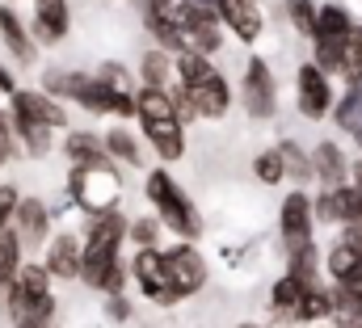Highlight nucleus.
Masks as SVG:
<instances>
[{
  "instance_id": "1",
  "label": "nucleus",
  "mask_w": 362,
  "mask_h": 328,
  "mask_svg": "<svg viewBox=\"0 0 362 328\" xmlns=\"http://www.w3.org/2000/svg\"><path fill=\"white\" fill-rule=\"evenodd\" d=\"M144 198L152 202V211L165 219V228H169L173 236H181V240H198V236H202V215H198V206L189 202V194L173 181L169 168H152V172L144 177Z\"/></svg>"
},
{
  "instance_id": "2",
  "label": "nucleus",
  "mask_w": 362,
  "mask_h": 328,
  "mask_svg": "<svg viewBox=\"0 0 362 328\" xmlns=\"http://www.w3.org/2000/svg\"><path fill=\"white\" fill-rule=\"evenodd\" d=\"M68 198L85 215H105L122 202V177L114 164H72L68 172Z\"/></svg>"
},
{
  "instance_id": "3",
  "label": "nucleus",
  "mask_w": 362,
  "mask_h": 328,
  "mask_svg": "<svg viewBox=\"0 0 362 328\" xmlns=\"http://www.w3.org/2000/svg\"><path fill=\"white\" fill-rule=\"evenodd\" d=\"M127 236H131V219H127L118 206L105 211V215H93L89 232H85V269H81V282H85L89 291L97 286L101 269H105L110 261H118Z\"/></svg>"
},
{
  "instance_id": "4",
  "label": "nucleus",
  "mask_w": 362,
  "mask_h": 328,
  "mask_svg": "<svg viewBox=\"0 0 362 328\" xmlns=\"http://www.w3.org/2000/svg\"><path fill=\"white\" fill-rule=\"evenodd\" d=\"M240 105H245V118L253 122H270L278 114V84L274 72L262 55H249L245 59V72H240Z\"/></svg>"
},
{
  "instance_id": "5",
  "label": "nucleus",
  "mask_w": 362,
  "mask_h": 328,
  "mask_svg": "<svg viewBox=\"0 0 362 328\" xmlns=\"http://www.w3.org/2000/svg\"><path fill=\"white\" fill-rule=\"evenodd\" d=\"M278 240H282V252L316 240V198L308 189H291L282 198V206H278Z\"/></svg>"
},
{
  "instance_id": "6",
  "label": "nucleus",
  "mask_w": 362,
  "mask_h": 328,
  "mask_svg": "<svg viewBox=\"0 0 362 328\" xmlns=\"http://www.w3.org/2000/svg\"><path fill=\"white\" fill-rule=\"evenodd\" d=\"M131 278L139 282V295L156 308H177L181 295L169 282V269H165V248H135L131 257Z\"/></svg>"
},
{
  "instance_id": "7",
  "label": "nucleus",
  "mask_w": 362,
  "mask_h": 328,
  "mask_svg": "<svg viewBox=\"0 0 362 328\" xmlns=\"http://www.w3.org/2000/svg\"><path fill=\"white\" fill-rule=\"evenodd\" d=\"M165 269H169V282H173V291L181 295V303L194 299V295H202V286L211 278L206 257L198 252V245L194 240H181V236L165 248Z\"/></svg>"
},
{
  "instance_id": "8",
  "label": "nucleus",
  "mask_w": 362,
  "mask_h": 328,
  "mask_svg": "<svg viewBox=\"0 0 362 328\" xmlns=\"http://www.w3.org/2000/svg\"><path fill=\"white\" fill-rule=\"evenodd\" d=\"M295 110H299L308 122H320L325 114L337 110V101H333V81H329V72H325L316 59L299 64V72H295Z\"/></svg>"
},
{
  "instance_id": "9",
  "label": "nucleus",
  "mask_w": 362,
  "mask_h": 328,
  "mask_svg": "<svg viewBox=\"0 0 362 328\" xmlns=\"http://www.w3.org/2000/svg\"><path fill=\"white\" fill-rule=\"evenodd\" d=\"M8 110H13V114H25V118L51 127V131H68L64 97H55V93H47V88H17V93L8 97Z\"/></svg>"
},
{
  "instance_id": "10",
  "label": "nucleus",
  "mask_w": 362,
  "mask_h": 328,
  "mask_svg": "<svg viewBox=\"0 0 362 328\" xmlns=\"http://www.w3.org/2000/svg\"><path fill=\"white\" fill-rule=\"evenodd\" d=\"M139 131L148 139V148L160 156L165 164L185 160L189 139H185V118H139Z\"/></svg>"
},
{
  "instance_id": "11",
  "label": "nucleus",
  "mask_w": 362,
  "mask_h": 328,
  "mask_svg": "<svg viewBox=\"0 0 362 328\" xmlns=\"http://www.w3.org/2000/svg\"><path fill=\"white\" fill-rule=\"evenodd\" d=\"M42 261H47V269H51L59 282H81V269H85V240H76L72 232H59V236H51V245L42 248Z\"/></svg>"
},
{
  "instance_id": "12",
  "label": "nucleus",
  "mask_w": 362,
  "mask_h": 328,
  "mask_svg": "<svg viewBox=\"0 0 362 328\" xmlns=\"http://www.w3.org/2000/svg\"><path fill=\"white\" fill-rule=\"evenodd\" d=\"M219 8V17H223V25L249 47V42H257L262 34H266V13H262V0H219L215 4Z\"/></svg>"
},
{
  "instance_id": "13",
  "label": "nucleus",
  "mask_w": 362,
  "mask_h": 328,
  "mask_svg": "<svg viewBox=\"0 0 362 328\" xmlns=\"http://www.w3.org/2000/svg\"><path fill=\"white\" fill-rule=\"evenodd\" d=\"M68 30H72V8H68V0H34V42H38V47L64 42Z\"/></svg>"
},
{
  "instance_id": "14",
  "label": "nucleus",
  "mask_w": 362,
  "mask_h": 328,
  "mask_svg": "<svg viewBox=\"0 0 362 328\" xmlns=\"http://www.w3.org/2000/svg\"><path fill=\"white\" fill-rule=\"evenodd\" d=\"M350 164L354 160L341 152L337 139H320V144L312 148V168H316L320 189H329V185H346V181H350Z\"/></svg>"
},
{
  "instance_id": "15",
  "label": "nucleus",
  "mask_w": 362,
  "mask_h": 328,
  "mask_svg": "<svg viewBox=\"0 0 362 328\" xmlns=\"http://www.w3.org/2000/svg\"><path fill=\"white\" fill-rule=\"evenodd\" d=\"M13 228L21 232L25 248H47V232H51V206L42 198H21L17 215H13Z\"/></svg>"
},
{
  "instance_id": "16",
  "label": "nucleus",
  "mask_w": 362,
  "mask_h": 328,
  "mask_svg": "<svg viewBox=\"0 0 362 328\" xmlns=\"http://www.w3.org/2000/svg\"><path fill=\"white\" fill-rule=\"evenodd\" d=\"M0 38H4V47H8L21 64H34V51H38L34 30H25V21L17 17L13 0H4V4H0Z\"/></svg>"
},
{
  "instance_id": "17",
  "label": "nucleus",
  "mask_w": 362,
  "mask_h": 328,
  "mask_svg": "<svg viewBox=\"0 0 362 328\" xmlns=\"http://www.w3.org/2000/svg\"><path fill=\"white\" fill-rule=\"evenodd\" d=\"M64 156L68 164H110V148H105V135H93V131H68L64 135Z\"/></svg>"
},
{
  "instance_id": "18",
  "label": "nucleus",
  "mask_w": 362,
  "mask_h": 328,
  "mask_svg": "<svg viewBox=\"0 0 362 328\" xmlns=\"http://www.w3.org/2000/svg\"><path fill=\"white\" fill-rule=\"evenodd\" d=\"M325 274L333 282H354L362 274V248L354 240H346V236H337V245L325 252Z\"/></svg>"
},
{
  "instance_id": "19",
  "label": "nucleus",
  "mask_w": 362,
  "mask_h": 328,
  "mask_svg": "<svg viewBox=\"0 0 362 328\" xmlns=\"http://www.w3.org/2000/svg\"><path fill=\"white\" fill-rule=\"evenodd\" d=\"M8 118H13V131H17V144H21V152L25 156H34V160H42L47 152H51V127H42V122H34V118H25V114H13L8 110Z\"/></svg>"
},
{
  "instance_id": "20",
  "label": "nucleus",
  "mask_w": 362,
  "mask_h": 328,
  "mask_svg": "<svg viewBox=\"0 0 362 328\" xmlns=\"http://www.w3.org/2000/svg\"><path fill=\"white\" fill-rule=\"evenodd\" d=\"M303 291H308V282L295 278L291 269H282V274L274 278V286H270V308L274 312H282V320H295V308H299Z\"/></svg>"
},
{
  "instance_id": "21",
  "label": "nucleus",
  "mask_w": 362,
  "mask_h": 328,
  "mask_svg": "<svg viewBox=\"0 0 362 328\" xmlns=\"http://www.w3.org/2000/svg\"><path fill=\"white\" fill-rule=\"evenodd\" d=\"M333 286H308L303 291V299H299V308H295V320L299 324H320V320H333Z\"/></svg>"
},
{
  "instance_id": "22",
  "label": "nucleus",
  "mask_w": 362,
  "mask_h": 328,
  "mask_svg": "<svg viewBox=\"0 0 362 328\" xmlns=\"http://www.w3.org/2000/svg\"><path fill=\"white\" fill-rule=\"evenodd\" d=\"M51 269H47V261H25L21 269H17V278H13V286L25 295V299H55V291H51Z\"/></svg>"
},
{
  "instance_id": "23",
  "label": "nucleus",
  "mask_w": 362,
  "mask_h": 328,
  "mask_svg": "<svg viewBox=\"0 0 362 328\" xmlns=\"http://www.w3.org/2000/svg\"><path fill=\"white\" fill-rule=\"evenodd\" d=\"M286 257V269L295 274V278H303L308 286H320V269H325V252L316 248V240L312 245H303V248H291V252H282Z\"/></svg>"
},
{
  "instance_id": "24",
  "label": "nucleus",
  "mask_w": 362,
  "mask_h": 328,
  "mask_svg": "<svg viewBox=\"0 0 362 328\" xmlns=\"http://www.w3.org/2000/svg\"><path fill=\"white\" fill-rule=\"evenodd\" d=\"M350 30H354V17H350V8H346V4H320L312 38H346Z\"/></svg>"
},
{
  "instance_id": "25",
  "label": "nucleus",
  "mask_w": 362,
  "mask_h": 328,
  "mask_svg": "<svg viewBox=\"0 0 362 328\" xmlns=\"http://www.w3.org/2000/svg\"><path fill=\"white\" fill-rule=\"evenodd\" d=\"M139 76H144V84H160V88H169V76H177V55L165 51V47L148 51V55L139 59Z\"/></svg>"
},
{
  "instance_id": "26",
  "label": "nucleus",
  "mask_w": 362,
  "mask_h": 328,
  "mask_svg": "<svg viewBox=\"0 0 362 328\" xmlns=\"http://www.w3.org/2000/svg\"><path fill=\"white\" fill-rule=\"evenodd\" d=\"M21 248H25L21 232H17V228L8 223V228L0 232V291H4V286H8V282L17 278V269L25 265V261H21Z\"/></svg>"
},
{
  "instance_id": "27",
  "label": "nucleus",
  "mask_w": 362,
  "mask_h": 328,
  "mask_svg": "<svg viewBox=\"0 0 362 328\" xmlns=\"http://www.w3.org/2000/svg\"><path fill=\"white\" fill-rule=\"evenodd\" d=\"M105 148H110V156L118 164L144 168V148H139V139H135L127 127H110V131H105Z\"/></svg>"
},
{
  "instance_id": "28",
  "label": "nucleus",
  "mask_w": 362,
  "mask_h": 328,
  "mask_svg": "<svg viewBox=\"0 0 362 328\" xmlns=\"http://www.w3.org/2000/svg\"><path fill=\"white\" fill-rule=\"evenodd\" d=\"M333 122L341 127V131H358L362 127V81H350L346 84V97L337 101V110H333Z\"/></svg>"
},
{
  "instance_id": "29",
  "label": "nucleus",
  "mask_w": 362,
  "mask_h": 328,
  "mask_svg": "<svg viewBox=\"0 0 362 328\" xmlns=\"http://www.w3.org/2000/svg\"><path fill=\"white\" fill-rule=\"evenodd\" d=\"M278 152H282V164H286V177H291V181H299V185H303V181H312V177H316V168H312V152H303L295 139H282V144H278Z\"/></svg>"
},
{
  "instance_id": "30",
  "label": "nucleus",
  "mask_w": 362,
  "mask_h": 328,
  "mask_svg": "<svg viewBox=\"0 0 362 328\" xmlns=\"http://www.w3.org/2000/svg\"><path fill=\"white\" fill-rule=\"evenodd\" d=\"M350 38V34H346ZM346 38H312V59L329 72L341 76V59H346Z\"/></svg>"
},
{
  "instance_id": "31",
  "label": "nucleus",
  "mask_w": 362,
  "mask_h": 328,
  "mask_svg": "<svg viewBox=\"0 0 362 328\" xmlns=\"http://www.w3.org/2000/svg\"><path fill=\"white\" fill-rule=\"evenodd\" d=\"M253 177L262 181V185H282L286 181V164H282V152L278 148H266V152H257L253 156Z\"/></svg>"
},
{
  "instance_id": "32",
  "label": "nucleus",
  "mask_w": 362,
  "mask_h": 328,
  "mask_svg": "<svg viewBox=\"0 0 362 328\" xmlns=\"http://www.w3.org/2000/svg\"><path fill=\"white\" fill-rule=\"evenodd\" d=\"M282 13H286L291 30H299V34L312 38V30H316V13H320L316 0H282Z\"/></svg>"
},
{
  "instance_id": "33",
  "label": "nucleus",
  "mask_w": 362,
  "mask_h": 328,
  "mask_svg": "<svg viewBox=\"0 0 362 328\" xmlns=\"http://www.w3.org/2000/svg\"><path fill=\"white\" fill-rule=\"evenodd\" d=\"M341 81H362V25L354 21L350 38H346V59H341Z\"/></svg>"
},
{
  "instance_id": "34",
  "label": "nucleus",
  "mask_w": 362,
  "mask_h": 328,
  "mask_svg": "<svg viewBox=\"0 0 362 328\" xmlns=\"http://www.w3.org/2000/svg\"><path fill=\"white\" fill-rule=\"evenodd\" d=\"M160 232H165V219L160 215L131 219V240H135V248H156L160 245Z\"/></svg>"
},
{
  "instance_id": "35",
  "label": "nucleus",
  "mask_w": 362,
  "mask_h": 328,
  "mask_svg": "<svg viewBox=\"0 0 362 328\" xmlns=\"http://www.w3.org/2000/svg\"><path fill=\"white\" fill-rule=\"evenodd\" d=\"M122 286H127V265H122V261H110V265L101 269V278H97L93 291H101V295H122Z\"/></svg>"
},
{
  "instance_id": "36",
  "label": "nucleus",
  "mask_w": 362,
  "mask_h": 328,
  "mask_svg": "<svg viewBox=\"0 0 362 328\" xmlns=\"http://www.w3.org/2000/svg\"><path fill=\"white\" fill-rule=\"evenodd\" d=\"M17 131H13V118H8V110H0V164H8L17 156Z\"/></svg>"
},
{
  "instance_id": "37",
  "label": "nucleus",
  "mask_w": 362,
  "mask_h": 328,
  "mask_svg": "<svg viewBox=\"0 0 362 328\" xmlns=\"http://www.w3.org/2000/svg\"><path fill=\"white\" fill-rule=\"evenodd\" d=\"M97 76L110 84V88H127V93H139V88L131 84V76H127V68H122V64H101V68H97Z\"/></svg>"
},
{
  "instance_id": "38",
  "label": "nucleus",
  "mask_w": 362,
  "mask_h": 328,
  "mask_svg": "<svg viewBox=\"0 0 362 328\" xmlns=\"http://www.w3.org/2000/svg\"><path fill=\"white\" fill-rule=\"evenodd\" d=\"M105 316H110L114 324H127V320H131V303H127L122 295H105Z\"/></svg>"
},
{
  "instance_id": "39",
  "label": "nucleus",
  "mask_w": 362,
  "mask_h": 328,
  "mask_svg": "<svg viewBox=\"0 0 362 328\" xmlns=\"http://www.w3.org/2000/svg\"><path fill=\"white\" fill-rule=\"evenodd\" d=\"M17 93V81H13V72L8 68H0V97H13Z\"/></svg>"
},
{
  "instance_id": "40",
  "label": "nucleus",
  "mask_w": 362,
  "mask_h": 328,
  "mask_svg": "<svg viewBox=\"0 0 362 328\" xmlns=\"http://www.w3.org/2000/svg\"><path fill=\"white\" fill-rule=\"evenodd\" d=\"M13 328H51V324H38V320H13Z\"/></svg>"
},
{
  "instance_id": "41",
  "label": "nucleus",
  "mask_w": 362,
  "mask_h": 328,
  "mask_svg": "<svg viewBox=\"0 0 362 328\" xmlns=\"http://www.w3.org/2000/svg\"><path fill=\"white\" fill-rule=\"evenodd\" d=\"M198 4H211V8H215V4H219V0H198Z\"/></svg>"
}]
</instances>
